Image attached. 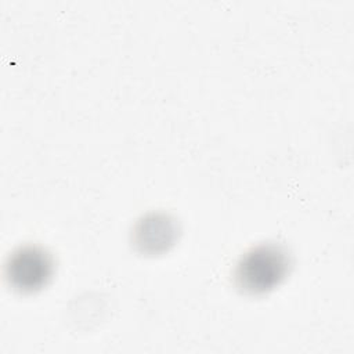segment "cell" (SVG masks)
<instances>
[{
  "label": "cell",
  "mask_w": 354,
  "mask_h": 354,
  "mask_svg": "<svg viewBox=\"0 0 354 354\" xmlns=\"http://www.w3.org/2000/svg\"><path fill=\"white\" fill-rule=\"evenodd\" d=\"M292 268L289 252L278 243H261L245 252L234 270L239 292L261 296L279 286Z\"/></svg>",
  "instance_id": "obj_1"
},
{
  "label": "cell",
  "mask_w": 354,
  "mask_h": 354,
  "mask_svg": "<svg viewBox=\"0 0 354 354\" xmlns=\"http://www.w3.org/2000/svg\"><path fill=\"white\" fill-rule=\"evenodd\" d=\"M54 268V259L44 248L24 245L8 256L4 275L15 292L32 295L50 283Z\"/></svg>",
  "instance_id": "obj_2"
},
{
  "label": "cell",
  "mask_w": 354,
  "mask_h": 354,
  "mask_svg": "<svg viewBox=\"0 0 354 354\" xmlns=\"http://www.w3.org/2000/svg\"><path fill=\"white\" fill-rule=\"evenodd\" d=\"M178 238V224L165 213L142 217L134 227L133 243L142 254L155 256L167 252Z\"/></svg>",
  "instance_id": "obj_3"
}]
</instances>
